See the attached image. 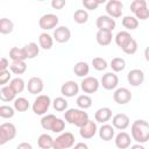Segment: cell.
I'll return each mask as SVG.
<instances>
[{
	"mask_svg": "<svg viewBox=\"0 0 149 149\" xmlns=\"http://www.w3.org/2000/svg\"><path fill=\"white\" fill-rule=\"evenodd\" d=\"M132 139L137 143H146L149 140V123L146 120H135L130 127Z\"/></svg>",
	"mask_w": 149,
	"mask_h": 149,
	"instance_id": "1",
	"label": "cell"
},
{
	"mask_svg": "<svg viewBox=\"0 0 149 149\" xmlns=\"http://www.w3.org/2000/svg\"><path fill=\"white\" fill-rule=\"evenodd\" d=\"M64 118L65 121H68L71 125H74L77 127H81L84 126L90 119H88V114L86 112H84V109L80 108H69L65 111L64 113Z\"/></svg>",
	"mask_w": 149,
	"mask_h": 149,
	"instance_id": "2",
	"label": "cell"
},
{
	"mask_svg": "<svg viewBox=\"0 0 149 149\" xmlns=\"http://www.w3.org/2000/svg\"><path fill=\"white\" fill-rule=\"evenodd\" d=\"M51 105V99L47 94H40L33 102V112L36 115H44Z\"/></svg>",
	"mask_w": 149,
	"mask_h": 149,
	"instance_id": "3",
	"label": "cell"
},
{
	"mask_svg": "<svg viewBox=\"0 0 149 149\" xmlns=\"http://www.w3.org/2000/svg\"><path fill=\"white\" fill-rule=\"evenodd\" d=\"M16 136V127L12 122H5L0 125V144L3 146L12 141Z\"/></svg>",
	"mask_w": 149,
	"mask_h": 149,
	"instance_id": "4",
	"label": "cell"
},
{
	"mask_svg": "<svg viewBox=\"0 0 149 149\" xmlns=\"http://www.w3.org/2000/svg\"><path fill=\"white\" fill-rule=\"evenodd\" d=\"M74 135L70 132L62 133L59 136H57L54 140V147L52 149H69L73 147L74 144Z\"/></svg>",
	"mask_w": 149,
	"mask_h": 149,
	"instance_id": "5",
	"label": "cell"
},
{
	"mask_svg": "<svg viewBox=\"0 0 149 149\" xmlns=\"http://www.w3.org/2000/svg\"><path fill=\"white\" fill-rule=\"evenodd\" d=\"M58 22H59V20H58V16L56 14L48 13V14H44V15H42L40 17L38 26L43 30H50V29L56 28Z\"/></svg>",
	"mask_w": 149,
	"mask_h": 149,
	"instance_id": "6",
	"label": "cell"
},
{
	"mask_svg": "<svg viewBox=\"0 0 149 149\" xmlns=\"http://www.w3.org/2000/svg\"><path fill=\"white\" fill-rule=\"evenodd\" d=\"M99 86H100L99 80L95 77H90V76L83 78L80 83V88L83 90L84 93H87V94L95 93L99 90Z\"/></svg>",
	"mask_w": 149,
	"mask_h": 149,
	"instance_id": "7",
	"label": "cell"
},
{
	"mask_svg": "<svg viewBox=\"0 0 149 149\" xmlns=\"http://www.w3.org/2000/svg\"><path fill=\"white\" fill-rule=\"evenodd\" d=\"M105 9H106V13L108 16H111L113 19H118V17H121V15H122L123 5L119 0H109L106 3Z\"/></svg>",
	"mask_w": 149,
	"mask_h": 149,
	"instance_id": "8",
	"label": "cell"
},
{
	"mask_svg": "<svg viewBox=\"0 0 149 149\" xmlns=\"http://www.w3.org/2000/svg\"><path fill=\"white\" fill-rule=\"evenodd\" d=\"M113 99L119 105H126L132 100V92L126 87H119L114 91Z\"/></svg>",
	"mask_w": 149,
	"mask_h": 149,
	"instance_id": "9",
	"label": "cell"
},
{
	"mask_svg": "<svg viewBox=\"0 0 149 149\" xmlns=\"http://www.w3.org/2000/svg\"><path fill=\"white\" fill-rule=\"evenodd\" d=\"M95 24L98 27V30H106V31H113L116 26L115 20L108 15H100L97 19Z\"/></svg>",
	"mask_w": 149,
	"mask_h": 149,
	"instance_id": "10",
	"label": "cell"
},
{
	"mask_svg": "<svg viewBox=\"0 0 149 149\" xmlns=\"http://www.w3.org/2000/svg\"><path fill=\"white\" fill-rule=\"evenodd\" d=\"M100 84L107 91L114 90V88H116V86L119 84V77L114 72H106L102 76V78L100 80Z\"/></svg>",
	"mask_w": 149,
	"mask_h": 149,
	"instance_id": "11",
	"label": "cell"
},
{
	"mask_svg": "<svg viewBox=\"0 0 149 149\" xmlns=\"http://www.w3.org/2000/svg\"><path fill=\"white\" fill-rule=\"evenodd\" d=\"M97 132H98V127H97L95 121H93V120H88L84 126H81L79 128V134L85 140L92 139L97 134Z\"/></svg>",
	"mask_w": 149,
	"mask_h": 149,
	"instance_id": "12",
	"label": "cell"
},
{
	"mask_svg": "<svg viewBox=\"0 0 149 149\" xmlns=\"http://www.w3.org/2000/svg\"><path fill=\"white\" fill-rule=\"evenodd\" d=\"M52 37L56 42L58 43H66L69 42V40L71 38V31L68 27L65 26H61V27H57L55 30H54V34H52Z\"/></svg>",
	"mask_w": 149,
	"mask_h": 149,
	"instance_id": "13",
	"label": "cell"
},
{
	"mask_svg": "<svg viewBox=\"0 0 149 149\" xmlns=\"http://www.w3.org/2000/svg\"><path fill=\"white\" fill-rule=\"evenodd\" d=\"M127 80H128V83H129L132 86H134V87L140 86V85L143 84V81H144V72H143L142 70H140V69H133V70H130V71L128 72V74H127Z\"/></svg>",
	"mask_w": 149,
	"mask_h": 149,
	"instance_id": "14",
	"label": "cell"
},
{
	"mask_svg": "<svg viewBox=\"0 0 149 149\" xmlns=\"http://www.w3.org/2000/svg\"><path fill=\"white\" fill-rule=\"evenodd\" d=\"M79 92V85L74 80H68L61 86V93L66 98H72Z\"/></svg>",
	"mask_w": 149,
	"mask_h": 149,
	"instance_id": "15",
	"label": "cell"
},
{
	"mask_svg": "<svg viewBox=\"0 0 149 149\" xmlns=\"http://www.w3.org/2000/svg\"><path fill=\"white\" fill-rule=\"evenodd\" d=\"M112 126L115 129L125 130L129 126V116L125 113H118L112 119Z\"/></svg>",
	"mask_w": 149,
	"mask_h": 149,
	"instance_id": "16",
	"label": "cell"
},
{
	"mask_svg": "<svg viewBox=\"0 0 149 149\" xmlns=\"http://www.w3.org/2000/svg\"><path fill=\"white\" fill-rule=\"evenodd\" d=\"M43 88H44V83L40 77H31L28 80L27 90L30 94H38L43 91Z\"/></svg>",
	"mask_w": 149,
	"mask_h": 149,
	"instance_id": "17",
	"label": "cell"
},
{
	"mask_svg": "<svg viewBox=\"0 0 149 149\" xmlns=\"http://www.w3.org/2000/svg\"><path fill=\"white\" fill-rule=\"evenodd\" d=\"M130 142H132V137L126 132H120L119 134L115 135L114 143H115V147L119 148V149H127V148H129L130 147Z\"/></svg>",
	"mask_w": 149,
	"mask_h": 149,
	"instance_id": "18",
	"label": "cell"
},
{
	"mask_svg": "<svg viewBox=\"0 0 149 149\" xmlns=\"http://www.w3.org/2000/svg\"><path fill=\"white\" fill-rule=\"evenodd\" d=\"M98 133H99V137H100L102 141H111V140H113L114 136H115V128H114L112 125L104 123V125L98 129Z\"/></svg>",
	"mask_w": 149,
	"mask_h": 149,
	"instance_id": "19",
	"label": "cell"
},
{
	"mask_svg": "<svg viewBox=\"0 0 149 149\" xmlns=\"http://www.w3.org/2000/svg\"><path fill=\"white\" fill-rule=\"evenodd\" d=\"M112 118V109L109 107H101L94 113V119L97 122L106 123Z\"/></svg>",
	"mask_w": 149,
	"mask_h": 149,
	"instance_id": "20",
	"label": "cell"
},
{
	"mask_svg": "<svg viewBox=\"0 0 149 149\" xmlns=\"http://www.w3.org/2000/svg\"><path fill=\"white\" fill-rule=\"evenodd\" d=\"M112 38H113V34H112V31L98 30V31H97V34H95V40H97V43H98L99 45H102V47L111 44Z\"/></svg>",
	"mask_w": 149,
	"mask_h": 149,
	"instance_id": "21",
	"label": "cell"
},
{
	"mask_svg": "<svg viewBox=\"0 0 149 149\" xmlns=\"http://www.w3.org/2000/svg\"><path fill=\"white\" fill-rule=\"evenodd\" d=\"M16 92L10 87V85H5L0 90V99L5 102H9L15 100L16 98Z\"/></svg>",
	"mask_w": 149,
	"mask_h": 149,
	"instance_id": "22",
	"label": "cell"
},
{
	"mask_svg": "<svg viewBox=\"0 0 149 149\" xmlns=\"http://www.w3.org/2000/svg\"><path fill=\"white\" fill-rule=\"evenodd\" d=\"M73 72L77 77H81V78H85L87 77L88 72H90V65L86 63V62H77L73 66Z\"/></svg>",
	"mask_w": 149,
	"mask_h": 149,
	"instance_id": "23",
	"label": "cell"
},
{
	"mask_svg": "<svg viewBox=\"0 0 149 149\" xmlns=\"http://www.w3.org/2000/svg\"><path fill=\"white\" fill-rule=\"evenodd\" d=\"M38 43L40 47L44 50H50L54 45V37L48 33H42L38 36Z\"/></svg>",
	"mask_w": 149,
	"mask_h": 149,
	"instance_id": "24",
	"label": "cell"
},
{
	"mask_svg": "<svg viewBox=\"0 0 149 149\" xmlns=\"http://www.w3.org/2000/svg\"><path fill=\"white\" fill-rule=\"evenodd\" d=\"M9 58L13 62H19V61H26L27 59V55L23 48H19V47H13L9 50Z\"/></svg>",
	"mask_w": 149,
	"mask_h": 149,
	"instance_id": "25",
	"label": "cell"
},
{
	"mask_svg": "<svg viewBox=\"0 0 149 149\" xmlns=\"http://www.w3.org/2000/svg\"><path fill=\"white\" fill-rule=\"evenodd\" d=\"M54 140L49 134H41L37 139V144L41 149H51L54 147Z\"/></svg>",
	"mask_w": 149,
	"mask_h": 149,
	"instance_id": "26",
	"label": "cell"
},
{
	"mask_svg": "<svg viewBox=\"0 0 149 149\" xmlns=\"http://www.w3.org/2000/svg\"><path fill=\"white\" fill-rule=\"evenodd\" d=\"M133 37H132V35L128 33V31H126V30H122V31H119L116 35H115V37H114V40H115V43H116V45L118 47H120L121 49L132 40Z\"/></svg>",
	"mask_w": 149,
	"mask_h": 149,
	"instance_id": "27",
	"label": "cell"
},
{
	"mask_svg": "<svg viewBox=\"0 0 149 149\" xmlns=\"http://www.w3.org/2000/svg\"><path fill=\"white\" fill-rule=\"evenodd\" d=\"M24 51H26V55H27V59H33L35 58L38 54H40V47L35 43V42H30L28 44H26L23 47Z\"/></svg>",
	"mask_w": 149,
	"mask_h": 149,
	"instance_id": "28",
	"label": "cell"
},
{
	"mask_svg": "<svg viewBox=\"0 0 149 149\" xmlns=\"http://www.w3.org/2000/svg\"><path fill=\"white\" fill-rule=\"evenodd\" d=\"M57 118L54 115V114H47V115H43L42 119H41V126L43 129L45 130H52V127L56 122Z\"/></svg>",
	"mask_w": 149,
	"mask_h": 149,
	"instance_id": "29",
	"label": "cell"
},
{
	"mask_svg": "<svg viewBox=\"0 0 149 149\" xmlns=\"http://www.w3.org/2000/svg\"><path fill=\"white\" fill-rule=\"evenodd\" d=\"M122 26L127 29V30H134L139 27V20L135 17V16H130V15H127L122 19L121 21Z\"/></svg>",
	"mask_w": 149,
	"mask_h": 149,
	"instance_id": "30",
	"label": "cell"
},
{
	"mask_svg": "<svg viewBox=\"0 0 149 149\" xmlns=\"http://www.w3.org/2000/svg\"><path fill=\"white\" fill-rule=\"evenodd\" d=\"M9 70L14 74H22L27 71V64L24 61H19V62H12Z\"/></svg>",
	"mask_w": 149,
	"mask_h": 149,
	"instance_id": "31",
	"label": "cell"
},
{
	"mask_svg": "<svg viewBox=\"0 0 149 149\" xmlns=\"http://www.w3.org/2000/svg\"><path fill=\"white\" fill-rule=\"evenodd\" d=\"M14 29V23L12 20L7 19V17H2L0 20V33L6 35V34H10Z\"/></svg>",
	"mask_w": 149,
	"mask_h": 149,
	"instance_id": "32",
	"label": "cell"
},
{
	"mask_svg": "<svg viewBox=\"0 0 149 149\" xmlns=\"http://www.w3.org/2000/svg\"><path fill=\"white\" fill-rule=\"evenodd\" d=\"M76 104L80 109H87L92 106V99L87 94H81V95H78Z\"/></svg>",
	"mask_w": 149,
	"mask_h": 149,
	"instance_id": "33",
	"label": "cell"
},
{
	"mask_svg": "<svg viewBox=\"0 0 149 149\" xmlns=\"http://www.w3.org/2000/svg\"><path fill=\"white\" fill-rule=\"evenodd\" d=\"M109 66L112 68V70L114 72H120V71H123L125 68H126V61L121 57H115L109 63Z\"/></svg>",
	"mask_w": 149,
	"mask_h": 149,
	"instance_id": "34",
	"label": "cell"
},
{
	"mask_svg": "<svg viewBox=\"0 0 149 149\" xmlns=\"http://www.w3.org/2000/svg\"><path fill=\"white\" fill-rule=\"evenodd\" d=\"M9 85H10V87L16 92V94H17V93H21V92L27 87V85H26L24 80H23L22 78H20V77L13 78V79L10 80Z\"/></svg>",
	"mask_w": 149,
	"mask_h": 149,
	"instance_id": "35",
	"label": "cell"
},
{
	"mask_svg": "<svg viewBox=\"0 0 149 149\" xmlns=\"http://www.w3.org/2000/svg\"><path fill=\"white\" fill-rule=\"evenodd\" d=\"M52 107L57 112H64L68 109V101L63 97H57L52 101Z\"/></svg>",
	"mask_w": 149,
	"mask_h": 149,
	"instance_id": "36",
	"label": "cell"
},
{
	"mask_svg": "<svg viewBox=\"0 0 149 149\" xmlns=\"http://www.w3.org/2000/svg\"><path fill=\"white\" fill-rule=\"evenodd\" d=\"M14 108L17 112H26L29 108V101L23 97L16 98L14 100Z\"/></svg>",
	"mask_w": 149,
	"mask_h": 149,
	"instance_id": "37",
	"label": "cell"
},
{
	"mask_svg": "<svg viewBox=\"0 0 149 149\" xmlns=\"http://www.w3.org/2000/svg\"><path fill=\"white\" fill-rule=\"evenodd\" d=\"M73 20L78 24L86 23L87 20H88V13L85 9H77L74 12V14H73Z\"/></svg>",
	"mask_w": 149,
	"mask_h": 149,
	"instance_id": "38",
	"label": "cell"
},
{
	"mask_svg": "<svg viewBox=\"0 0 149 149\" xmlns=\"http://www.w3.org/2000/svg\"><path fill=\"white\" fill-rule=\"evenodd\" d=\"M92 66L97 71H104V70L107 69L108 64H107L106 59H104L102 57H94L92 59Z\"/></svg>",
	"mask_w": 149,
	"mask_h": 149,
	"instance_id": "39",
	"label": "cell"
},
{
	"mask_svg": "<svg viewBox=\"0 0 149 149\" xmlns=\"http://www.w3.org/2000/svg\"><path fill=\"white\" fill-rule=\"evenodd\" d=\"M15 114V108L10 107L8 105H2L0 106V116L2 119H10Z\"/></svg>",
	"mask_w": 149,
	"mask_h": 149,
	"instance_id": "40",
	"label": "cell"
},
{
	"mask_svg": "<svg viewBox=\"0 0 149 149\" xmlns=\"http://www.w3.org/2000/svg\"><path fill=\"white\" fill-rule=\"evenodd\" d=\"M137 48H139L137 42H136L134 38H132L121 50H122L125 54H127V55H133V54H135V52L137 51Z\"/></svg>",
	"mask_w": 149,
	"mask_h": 149,
	"instance_id": "41",
	"label": "cell"
},
{
	"mask_svg": "<svg viewBox=\"0 0 149 149\" xmlns=\"http://www.w3.org/2000/svg\"><path fill=\"white\" fill-rule=\"evenodd\" d=\"M101 2L102 1H100V0H83V6L88 10H94L98 8V6Z\"/></svg>",
	"mask_w": 149,
	"mask_h": 149,
	"instance_id": "42",
	"label": "cell"
},
{
	"mask_svg": "<svg viewBox=\"0 0 149 149\" xmlns=\"http://www.w3.org/2000/svg\"><path fill=\"white\" fill-rule=\"evenodd\" d=\"M147 6H148V2L146 0H134L130 3V10L133 13H135L136 10H139L143 7H147Z\"/></svg>",
	"mask_w": 149,
	"mask_h": 149,
	"instance_id": "43",
	"label": "cell"
},
{
	"mask_svg": "<svg viewBox=\"0 0 149 149\" xmlns=\"http://www.w3.org/2000/svg\"><path fill=\"white\" fill-rule=\"evenodd\" d=\"M134 14H135V17H136L137 20L144 21V20L149 19V8H148V6H147V7H143V8L139 9V10H136Z\"/></svg>",
	"mask_w": 149,
	"mask_h": 149,
	"instance_id": "44",
	"label": "cell"
},
{
	"mask_svg": "<svg viewBox=\"0 0 149 149\" xmlns=\"http://www.w3.org/2000/svg\"><path fill=\"white\" fill-rule=\"evenodd\" d=\"M64 128H65V121H63L62 119H59V118H57V120H56V122H55V125H54V127H52V133H62L63 130H64Z\"/></svg>",
	"mask_w": 149,
	"mask_h": 149,
	"instance_id": "45",
	"label": "cell"
},
{
	"mask_svg": "<svg viewBox=\"0 0 149 149\" xmlns=\"http://www.w3.org/2000/svg\"><path fill=\"white\" fill-rule=\"evenodd\" d=\"M10 72L8 70H5V71H0V85L5 86V84L7 81H9L10 79Z\"/></svg>",
	"mask_w": 149,
	"mask_h": 149,
	"instance_id": "46",
	"label": "cell"
},
{
	"mask_svg": "<svg viewBox=\"0 0 149 149\" xmlns=\"http://www.w3.org/2000/svg\"><path fill=\"white\" fill-rule=\"evenodd\" d=\"M66 1L65 0H52L51 1V7L55 9H62L65 6Z\"/></svg>",
	"mask_w": 149,
	"mask_h": 149,
	"instance_id": "47",
	"label": "cell"
},
{
	"mask_svg": "<svg viewBox=\"0 0 149 149\" xmlns=\"http://www.w3.org/2000/svg\"><path fill=\"white\" fill-rule=\"evenodd\" d=\"M10 64H9V61L6 58V57H2L0 59V71H5L7 70V68H9Z\"/></svg>",
	"mask_w": 149,
	"mask_h": 149,
	"instance_id": "48",
	"label": "cell"
},
{
	"mask_svg": "<svg viewBox=\"0 0 149 149\" xmlns=\"http://www.w3.org/2000/svg\"><path fill=\"white\" fill-rule=\"evenodd\" d=\"M16 149H33V147H31V144L28 143V142H21V143L17 144Z\"/></svg>",
	"mask_w": 149,
	"mask_h": 149,
	"instance_id": "49",
	"label": "cell"
},
{
	"mask_svg": "<svg viewBox=\"0 0 149 149\" xmlns=\"http://www.w3.org/2000/svg\"><path fill=\"white\" fill-rule=\"evenodd\" d=\"M73 149H88V146L86 143H84V142H78V143L74 144Z\"/></svg>",
	"mask_w": 149,
	"mask_h": 149,
	"instance_id": "50",
	"label": "cell"
},
{
	"mask_svg": "<svg viewBox=\"0 0 149 149\" xmlns=\"http://www.w3.org/2000/svg\"><path fill=\"white\" fill-rule=\"evenodd\" d=\"M130 149H146L141 143H136V144H133L130 146Z\"/></svg>",
	"mask_w": 149,
	"mask_h": 149,
	"instance_id": "51",
	"label": "cell"
},
{
	"mask_svg": "<svg viewBox=\"0 0 149 149\" xmlns=\"http://www.w3.org/2000/svg\"><path fill=\"white\" fill-rule=\"evenodd\" d=\"M144 58H146L147 62H149V47H147L144 49Z\"/></svg>",
	"mask_w": 149,
	"mask_h": 149,
	"instance_id": "52",
	"label": "cell"
},
{
	"mask_svg": "<svg viewBox=\"0 0 149 149\" xmlns=\"http://www.w3.org/2000/svg\"><path fill=\"white\" fill-rule=\"evenodd\" d=\"M148 5H149V1H148Z\"/></svg>",
	"mask_w": 149,
	"mask_h": 149,
	"instance_id": "53",
	"label": "cell"
}]
</instances>
